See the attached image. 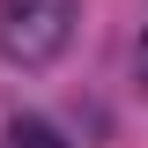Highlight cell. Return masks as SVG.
I'll use <instances>...</instances> for the list:
<instances>
[{"instance_id":"cell-1","label":"cell","mask_w":148,"mask_h":148,"mask_svg":"<svg viewBox=\"0 0 148 148\" xmlns=\"http://www.w3.org/2000/svg\"><path fill=\"white\" fill-rule=\"evenodd\" d=\"M74 22H82V0H0V59L8 67H52L74 45Z\"/></svg>"},{"instance_id":"cell-3","label":"cell","mask_w":148,"mask_h":148,"mask_svg":"<svg viewBox=\"0 0 148 148\" xmlns=\"http://www.w3.org/2000/svg\"><path fill=\"white\" fill-rule=\"evenodd\" d=\"M133 74H141V89H148V22H141V45H133Z\"/></svg>"},{"instance_id":"cell-2","label":"cell","mask_w":148,"mask_h":148,"mask_svg":"<svg viewBox=\"0 0 148 148\" xmlns=\"http://www.w3.org/2000/svg\"><path fill=\"white\" fill-rule=\"evenodd\" d=\"M8 148H67V141H59V126H45V119H15V126H8Z\"/></svg>"}]
</instances>
